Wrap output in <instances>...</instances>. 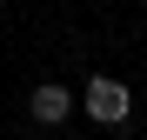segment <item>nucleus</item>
<instances>
[{"instance_id":"obj_2","label":"nucleus","mask_w":147,"mask_h":140,"mask_svg":"<svg viewBox=\"0 0 147 140\" xmlns=\"http://www.w3.org/2000/svg\"><path fill=\"white\" fill-rule=\"evenodd\" d=\"M27 113H34L40 127H67V120H74V87L40 80V87H34V100H27Z\"/></svg>"},{"instance_id":"obj_1","label":"nucleus","mask_w":147,"mask_h":140,"mask_svg":"<svg viewBox=\"0 0 147 140\" xmlns=\"http://www.w3.org/2000/svg\"><path fill=\"white\" fill-rule=\"evenodd\" d=\"M80 107H87L94 127H127V113H134V87L114 80V74H94L87 93H80Z\"/></svg>"}]
</instances>
